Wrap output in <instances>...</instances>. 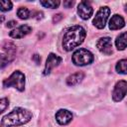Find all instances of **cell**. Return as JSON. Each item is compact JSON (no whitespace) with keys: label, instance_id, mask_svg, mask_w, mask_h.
<instances>
[{"label":"cell","instance_id":"6da1fadb","mask_svg":"<svg viewBox=\"0 0 127 127\" xmlns=\"http://www.w3.org/2000/svg\"><path fill=\"white\" fill-rule=\"evenodd\" d=\"M32 119V112L22 107H16L7 115H5L1 122L0 127H14L26 124Z\"/></svg>","mask_w":127,"mask_h":127},{"label":"cell","instance_id":"7a4b0ae2","mask_svg":"<svg viewBox=\"0 0 127 127\" xmlns=\"http://www.w3.org/2000/svg\"><path fill=\"white\" fill-rule=\"evenodd\" d=\"M86 36L85 30L81 26H72L70 27L63 38V48L69 52L74 48L82 44Z\"/></svg>","mask_w":127,"mask_h":127},{"label":"cell","instance_id":"3957f363","mask_svg":"<svg viewBox=\"0 0 127 127\" xmlns=\"http://www.w3.org/2000/svg\"><path fill=\"white\" fill-rule=\"evenodd\" d=\"M4 87L13 86L19 91H23L25 89V74L20 70H15L8 78L3 81Z\"/></svg>","mask_w":127,"mask_h":127},{"label":"cell","instance_id":"277c9868","mask_svg":"<svg viewBox=\"0 0 127 127\" xmlns=\"http://www.w3.org/2000/svg\"><path fill=\"white\" fill-rule=\"evenodd\" d=\"M94 61L93 54L86 49H78L72 55V63L75 65L83 66L90 64Z\"/></svg>","mask_w":127,"mask_h":127},{"label":"cell","instance_id":"5b68a950","mask_svg":"<svg viewBox=\"0 0 127 127\" xmlns=\"http://www.w3.org/2000/svg\"><path fill=\"white\" fill-rule=\"evenodd\" d=\"M109 14H110V9L107 6L101 7L97 11L95 17L93 18L92 24L97 29H103L105 27V24H106V21H107V19L109 17Z\"/></svg>","mask_w":127,"mask_h":127},{"label":"cell","instance_id":"8992f818","mask_svg":"<svg viewBox=\"0 0 127 127\" xmlns=\"http://www.w3.org/2000/svg\"><path fill=\"white\" fill-rule=\"evenodd\" d=\"M126 90H127V82L126 80H120L118 81L115 86H114V89H113V92H112V98L114 101L118 102V101H121L125 95H126Z\"/></svg>","mask_w":127,"mask_h":127},{"label":"cell","instance_id":"52a82bcc","mask_svg":"<svg viewBox=\"0 0 127 127\" xmlns=\"http://www.w3.org/2000/svg\"><path fill=\"white\" fill-rule=\"evenodd\" d=\"M93 13V9L92 6L90 5V2L88 1H81L78 6H77V14L78 16L83 19V20H87L92 16Z\"/></svg>","mask_w":127,"mask_h":127},{"label":"cell","instance_id":"ba28073f","mask_svg":"<svg viewBox=\"0 0 127 127\" xmlns=\"http://www.w3.org/2000/svg\"><path fill=\"white\" fill-rule=\"evenodd\" d=\"M63 59L53 53H51L49 56H48V59L46 61V64H45V69H44V74L47 75V74H50V72L52 71V69L56 66H58L61 63H62Z\"/></svg>","mask_w":127,"mask_h":127},{"label":"cell","instance_id":"9c48e42d","mask_svg":"<svg viewBox=\"0 0 127 127\" xmlns=\"http://www.w3.org/2000/svg\"><path fill=\"white\" fill-rule=\"evenodd\" d=\"M96 47L99 50V52H101L106 56H109L112 54V42L109 37L100 38L96 42Z\"/></svg>","mask_w":127,"mask_h":127},{"label":"cell","instance_id":"30bf717a","mask_svg":"<svg viewBox=\"0 0 127 127\" xmlns=\"http://www.w3.org/2000/svg\"><path fill=\"white\" fill-rule=\"evenodd\" d=\"M56 120L60 125H66L72 120V114L66 109H60L56 113Z\"/></svg>","mask_w":127,"mask_h":127},{"label":"cell","instance_id":"8fae6325","mask_svg":"<svg viewBox=\"0 0 127 127\" xmlns=\"http://www.w3.org/2000/svg\"><path fill=\"white\" fill-rule=\"evenodd\" d=\"M32 31V28L28 25H22L10 32V37L13 39H21L24 38L26 35H28Z\"/></svg>","mask_w":127,"mask_h":127},{"label":"cell","instance_id":"7c38bea8","mask_svg":"<svg viewBox=\"0 0 127 127\" xmlns=\"http://www.w3.org/2000/svg\"><path fill=\"white\" fill-rule=\"evenodd\" d=\"M125 26V21L122 16L115 14L109 21V29L110 30H119Z\"/></svg>","mask_w":127,"mask_h":127},{"label":"cell","instance_id":"4fadbf2b","mask_svg":"<svg viewBox=\"0 0 127 127\" xmlns=\"http://www.w3.org/2000/svg\"><path fill=\"white\" fill-rule=\"evenodd\" d=\"M83 77H84V74H83V72H81V71L72 73V74H70V75L66 78V84L69 85V86L76 85V84H78L79 82H81V80L83 79Z\"/></svg>","mask_w":127,"mask_h":127},{"label":"cell","instance_id":"5bb4252c","mask_svg":"<svg viewBox=\"0 0 127 127\" xmlns=\"http://www.w3.org/2000/svg\"><path fill=\"white\" fill-rule=\"evenodd\" d=\"M115 45H116V48L120 51L122 50H125L126 48V33L123 32L121 33L115 40Z\"/></svg>","mask_w":127,"mask_h":127},{"label":"cell","instance_id":"9a60e30c","mask_svg":"<svg viewBox=\"0 0 127 127\" xmlns=\"http://www.w3.org/2000/svg\"><path fill=\"white\" fill-rule=\"evenodd\" d=\"M14 59V55L10 54H1L0 55V69L5 67L9 63H11Z\"/></svg>","mask_w":127,"mask_h":127},{"label":"cell","instance_id":"2e32d148","mask_svg":"<svg viewBox=\"0 0 127 127\" xmlns=\"http://www.w3.org/2000/svg\"><path fill=\"white\" fill-rule=\"evenodd\" d=\"M126 66H127V61L125 59L120 60L116 64V71L121 74H126V72H127Z\"/></svg>","mask_w":127,"mask_h":127},{"label":"cell","instance_id":"e0dca14e","mask_svg":"<svg viewBox=\"0 0 127 127\" xmlns=\"http://www.w3.org/2000/svg\"><path fill=\"white\" fill-rule=\"evenodd\" d=\"M31 15V12L26 8V7H20L18 10H17V16L22 19V20H26L30 17Z\"/></svg>","mask_w":127,"mask_h":127},{"label":"cell","instance_id":"ac0fdd59","mask_svg":"<svg viewBox=\"0 0 127 127\" xmlns=\"http://www.w3.org/2000/svg\"><path fill=\"white\" fill-rule=\"evenodd\" d=\"M13 7V3L9 0H0V11L7 12L10 11Z\"/></svg>","mask_w":127,"mask_h":127},{"label":"cell","instance_id":"d6986e66","mask_svg":"<svg viewBox=\"0 0 127 127\" xmlns=\"http://www.w3.org/2000/svg\"><path fill=\"white\" fill-rule=\"evenodd\" d=\"M44 7L46 8H51V9H55L60 5V1L59 0H48V1H41L40 2Z\"/></svg>","mask_w":127,"mask_h":127},{"label":"cell","instance_id":"ffe728a7","mask_svg":"<svg viewBox=\"0 0 127 127\" xmlns=\"http://www.w3.org/2000/svg\"><path fill=\"white\" fill-rule=\"evenodd\" d=\"M3 49L6 51V54H10V55H14L15 51H16V46L13 43L10 42H5L3 45Z\"/></svg>","mask_w":127,"mask_h":127},{"label":"cell","instance_id":"44dd1931","mask_svg":"<svg viewBox=\"0 0 127 127\" xmlns=\"http://www.w3.org/2000/svg\"><path fill=\"white\" fill-rule=\"evenodd\" d=\"M8 105H9L8 98H1L0 99V114L8 107Z\"/></svg>","mask_w":127,"mask_h":127},{"label":"cell","instance_id":"7402d4cb","mask_svg":"<svg viewBox=\"0 0 127 127\" xmlns=\"http://www.w3.org/2000/svg\"><path fill=\"white\" fill-rule=\"evenodd\" d=\"M63 19V15L62 14H57V15H55L54 16V18H53V22L54 23H58L60 20H62Z\"/></svg>","mask_w":127,"mask_h":127},{"label":"cell","instance_id":"603a6c76","mask_svg":"<svg viewBox=\"0 0 127 127\" xmlns=\"http://www.w3.org/2000/svg\"><path fill=\"white\" fill-rule=\"evenodd\" d=\"M73 5V1H64V6L65 8H70Z\"/></svg>","mask_w":127,"mask_h":127},{"label":"cell","instance_id":"cb8c5ba5","mask_svg":"<svg viewBox=\"0 0 127 127\" xmlns=\"http://www.w3.org/2000/svg\"><path fill=\"white\" fill-rule=\"evenodd\" d=\"M16 25H17V22L12 20V21H9V22L7 23V25H6V26H7L8 28H12V27H15Z\"/></svg>","mask_w":127,"mask_h":127},{"label":"cell","instance_id":"d4e9b609","mask_svg":"<svg viewBox=\"0 0 127 127\" xmlns=\"http://www.w3.org/2000/svg\"><path fill=\"white\" fill-rule=\"evenodd\" d=\"M34 60H36V63L39 64L41 62V58L38 56V55H34Z\"/></svg>","mask_w":127,"mask_h":127},{"label":"cell","instance_id":"484cf974","mask_svg":"<svg viewBox=\"0 0 127 127\" xmlns=\"http://www.w3.org/2000/svg\"><path fill=\"white\" fill-rule=\"evenodd\" d=\"M4 21V16H0V23H2Z\"/></svg>","mask_w":127,"mask_h":127}]
</instances>
